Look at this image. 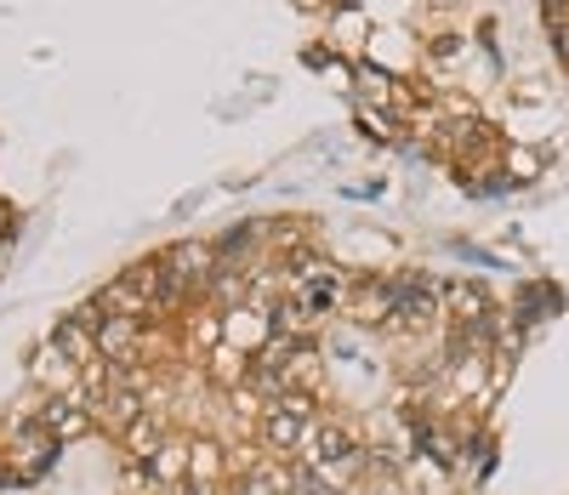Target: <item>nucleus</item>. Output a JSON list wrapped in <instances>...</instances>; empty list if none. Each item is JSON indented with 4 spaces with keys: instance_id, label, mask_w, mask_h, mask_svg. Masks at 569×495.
<instances>
[{
    "instance_id": "nucleus-2",
    "label": "nucleus",
    "mask_w": 569,
    "mask_h": 495,
    "mask_svg": "<svg viewBox=\"0 0 569 495\" xmlns=\"http://www.w3.org/2000/svg\"><path fill=\"white\" fill-rule=\"evenodd\" d=\"M46 433H58V438H74L86 433V399H52V410L40 416Z\"/></svg>"
},
{
    "instance_id": "nucleus-1",
    "label": "nucleus",
    "mask_w": 569,
    "mask_h": 495,
    "mask_svg": "<svg viewBox=\"0 0 569 495\" xmlns=\"http://www.w3.org/2000/svg\"><path fill=\"white\" fill-rule=\"evenodd\" d=\"M308 427H313V410H308V399H297V393H279V399L268 405V416H262L268 451H302Z\"/></svg>"
}]
</instances>
